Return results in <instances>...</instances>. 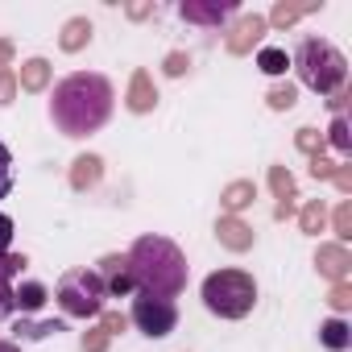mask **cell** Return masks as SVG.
<instances>
[{"instance_id":"1","label":"cell","mask_w":352,"mask_h":352,"mask_svg":"<svg viewBox=\"0 0 352 352\" xmlns=\"http://www.w3.org/2000/svg\"><path fill=\"white\" fill-rule=\"evenodd\" d=\"M112 83L104 75H91V71H75L67 75L58 87H54V100H50V116L54 124L67 133V137H87L96 129L108 124L112 116Z\"/></svg>"},{"instance_id":"2","label":"cell","mask_w":352,"mask_h":352,"mask_svg":"<svg viewBox=\"0 0 352 352\" xmlns=\"http://www.w3.org/2000/svg\"><path fill=\"white\" fill-rule=\"evenodd\" d=\"M124 261H129V278H133V286H141V294L174 298L187 290V257L166 236H137Z\"/></svg>"},{"instance_id":"3","label":"cell","mask_w":352,"mask_h":352,"mask_svg":"<svg viewBox=\"0 0 352 352\" xmlns=\"http://www.w3.org/2000/svg\"><path fill=\"white\" fill-rule=\"evenodd\" d=\"M294 71H298V79L311 91L336 96L344 87V79H348V58L331 42H323V38H302V46L294 54Z\"/></svg>"},{"instance_id":"4","label":"cell","mask_w":352,"mask_h":352,"mask_svg":"<svg viewBox=\"0 0 352 352\" xmlns=\"http://www.w3.org/2000/svg\"><path fill=\"white\" fill-rule=\"evenodd\" d=\"M257 302V282L245 270H216L204 278V307L220 319H245Z\"/></svg>"},{"instance_id":"5","label":"cell","mask_w":352,"mask_h":352,"mask_svg":"<svg viewBox=\"0 0 352 352\" xmlns=\"http://www.w3.org/2000/svg\"><path fill=\"white\" fill-rule=\"evenodd\" d=\"M104 282L96 278V270H71L58 282V307L75 319H96L104 311Z\"/></svg>"},{"instance_id":"6","label":"cell","mask_w":352,"mask_h":352,"mask_svg":"<svg viewBox=\"0 0 352 352\" xmlns=\"http://www.w3.org/2000/svg\"><path fill=\"white\" fill-rule=\"evenodd\" d=\"M133 323L145 336L162 340V336H170L174 327H179V307H174L170 298H157V294H137L133 298Z\"/></svg>"},{"instance_id":"7","label":"cell","mask_w":352,"mask_h":352,"mask_svg":"<svg viewBox=\"0 0 352 352\" xmlns=\"http://www.w3.org/2000/svg\"><path fill=\"white\" fill-rule=\"evenodd\" d=\"M236 13V0H212V5H204V0H183L179 5V17L183 21H195V25H224L228 17Z\"/></svg>"},{"instance_id":"8","label":"cell","mask_w":352,"mask_h":352,"mask_svg":"<svg viewBox=\"0 0 352 352\" xmlns=\"http://www.w3.org/2000/svg\"><path fill=\"white\" fill-rule=\"evenodd\" d=\"M96 278L104 282V294H112V298H120V294H129V290H133L129 261H124V257H116V253H108V257L96 265Z\"/></svg>"},{"instance_id":"9","label":"cell","mask_w":352,"mask_h":352,"mask_svg":"<svg viewBox=\"0 0 352 352\" xmlns=\"http://www.w3.org/2000/svg\"><path fill=\"white\" fill-rule=\"evenodd\" d=\"M270 187H274V195H278V208H274V216L278 220H286V216H294V174L286 170V166H270Z\"/></svg>"},{"instance_id":"10","label":"cell","mask_w":352,"mask_h":352,"mask_svg":"<svg viewBox=\"0 0 352 352\" xmlns=\"http://www.w3.org/2000/svg\"><path fill=\"white\" fill-rule=\"evenodd\" d=\"M216 236H220V245L232 249V253H249V249H253V228H249L241 216H224V220L216 224Z\"/></svg>"},{"instance_id":"11","label":"cell","mask_w":352,"mask_h":352,"mask_svg":"<svg viewBox=\"0 0 352 352\" xmlns=\"http://www.w3.org/2000/svg\"><path fill=\"white\" fill-rule=\"evenodd\" d=\"M315 265H319V274H323V278L344 282V278H348V270H352V257H348V249H344V245H319Z\"/></svg>"},{"instance_id":"12","label":"cell","mask_w":352,"mask_h":352,"mask_svg":"<svg viewBox=\"0 0 352 352\" xmlns=\"http://www.w3.org/2000/svg\"><path fill=\"white\" fill-rule=\"evenodd\" d=\"M261 34H265V17L253 13V17H245V21L228 34V50H232V54H249V50L261 42Z\"/></svg>"},{"instance_id":"13","label":"cell","mask_w":352,"mask_h":352,"mask_svg":"<svg viewBox=\"0 0 352 352\" xmlns=\"http://www.w3.org/2000/svg\"><path fill=\"white\" fill-rule=\"evenodd\" d=\"M157 104V87L149 79V71H133L129 79V112H153Z\"/></svg>"},{"instance_id":"14","label":"cell","mask_w":352,"mask_h":352,"mask_svg":"<svg viewBox=\"0 0 352 352\" xmlns=\"http://www.w3.org/2000/svg\"><path fill=\"white\" fill-rule=\"evenodd\" d=\"M21 265H25L21 253H5V257H0V315L13 311V278L21 274Z\"/></svg>"},{"instance_id":"15","label":"cell","mask_w":352,"mask_h":352,"mask_svg":"<svg viewBox=\"0 0 352 352\" xmlns=\"http://www.w3.org/2000/svg\"><path fill=\"white\" fill-rule=\"evenodd\" d=\"M100 174H104V162H100L96 153H83V157H75V166H71V187H75V191H87V187L100 183Z\"/></svg>"},{"instance_id":"16","label":"cell","mask_w":352,"mask_h":352,"mask_svg":"<svg viewBox=\"0 0 352 352\" xmlns=\"http://www.w3.org/2000/svg\"><path fill=\"white\" fill-rule=\"evenodd\" d=\"M253 199H257V187H253L249 179L228 183V187H224V195H220V204H224V212H228V216H241Z\"/></svg>"},{"instance_id":"17","label":"cell","mask_w":352,"mask_h":352,"mask_svg":"<svg viewBox=\"0 0 352 352\" xmlns=\"http://www.w3.org/2000/svg\"><path fill=\"white\" fill-rule=\"evenodd\" d=\"M91 42V21L87 17H71L67 25H63V38H58V46L67 50V54H75V50H83Z\"/></svg>"},{"instance_id":"18","label":"cell","mask_w":352,"mask_h":352,"mask_svg":"<svg viewBox=\"0 0 352 352\" xmlns=\"http://www.w3.org/2000/svg\"><path fill=\"white\" fill-rule=\"evenodd\" d=\"M17 83H21V91H46V83H50V63H46V58H30V63H21Z\"/></svg>"},{"instance_id":"19","label":"cell","mask_w":352,"mask_h":352,"mask_svg":"<svg viewBox=\"0 0 352 352\" xmlns=\"http://www.w3.org/2000/svg\"><path fill=\"white\" fill-rule=\"evenodd\" d=\"M42 302H46V286H42V282H25V286L13 290V307H21V319H25L30 311H38Z\"/></svg>"},{"instance_id":"20","label":"cell","mask_w":352,"mask_h":352,"mask_svg":"<svg viewBox=\"0 0 352 352\" xmlns=\"http://www.w3.org/2000/svg\"><path fill=\"white\" fill-rule=\"evenodd\" d=\"M319 340H323L331 352H344V348L352 344V327H348L344 319H327V323L319 327Z\"/></svg>"},{"instance_id":"21","label":"cell","mask_w":352,"mask_h":352,"mask_svg":"<svg viewBox=\"0 0 352 352\" xmlns=\"http://www.w3.org/2000/svg\"><path fill=\"white\" fill-rule=\"evenodd\" d=\"M307 13H319V5H286V0H278L265 25H282V30H286V25H294L298 17H307Z\"/></svg>"},{"instance_id":"22","label":"cell","mask_w":352,"mask_h":352,"mask_svg":"<svg viewBox=\"0 0 352 352\" xmlns=\"http://www.w3.org/2000/svg\"><path fill=\"white\" fill-rule=\"evenodd\" d=\"M298 224H302V232L319 236V232H323V224H327V204H323V199H311V204L298 212Z\"/></svg>"},{"instance_id":"23","label":"cell","mask_w":352,"mask_h":352,"mask_svg":"<svg viewBox=\"0 0 352 352\" xmlns=\"http://www.w3.org/2000/svg\"><path fill=\"white\" fill-rule=\"evenodd\" d=\"M257 67H261L265 75H286L290 58H286V50H278V46H265V50L257 54Z\"/></svg>"},{"instance_id":"24","label":"cell","mask_w":352,"mask_h":352,"mask_svg":"<svg viewBox=\"0 0 352 352\" xmlns=\"http://www.w3.org/2000/svg\"><path fill=\"white\" fill-rule=\"evenodd\" d=\"M17 336H25V340H46V336H54V331H63V323L58 319H46V323H30V319H17V327H13Z\"/></svg>"},{"instance_id":"25","label":"cell","mask_w":352,"mask_h":352,"mask_svg":"<svg viewBox=\"0 0 352 352\" xmlns=\"http://www.w3.org/2000/svg\"><path fill=\"white\" fill-rule=\"evenodd\" d=\"M265 100H270V108H274V112H290V108H294V100H298V91H294L290 83H278Z\"/></svg>"},{"instance_id":"26","label":"cell","mask_w":352,"mask_h":352,"mask_svg":"<svg viewBox=\"0 0 352 352\" xmlns=\"http://www.w3.org/2000/svg\"><path fill=\"white\" fill-rule=\"evenodd\" d=\"M331 224H336V236H340V241H348V236H352V199H340V208H336Z\"/></svg>"},{"instance_id":"27","label":"cell","mask_w":352,"mask_h":352,"mask_svg":"<svg viewBox=\"0 0 352 352\" xmlns=\"http://www.w3.org/2000/svg\"><path fill=\"white\" fill-rule=\"evenodd\" d=\"M13 191V153H9V145L0 141V199H5Z\"/></svg>"},{"instance_id":"28","label":"cell","mask_w":352,"mask_h":352,"mask_svg":"<svg viewBox=\"0 0 352 352\" xmlns=\"http://www.w3.org/2000/svg\"><path fill=\"white\" fill-rule=\"evenodd\" d=\"M294 145H298L302 153L315 157V153H323V133H315V129H298V133H294Z\"/></svg>"},{"instance_id":"29","label":"cell","mask_w":352,"mask_h":352,"mask_svg":"<svg viewBox=\"0 0 352 352\" xmlns=\"http://www.w3.org/2000/svg\"><path fill=\"white\" fill-rule=\"evenodd\" d=\"M327 137H331V145H336L340 153H348V149H352V133H348V120H344V116H336V120H331V133H327Z\"/></svg>"},{"instance_id":"30","label":"cell","mask_w":352,"mask_h":352,"mask_svg":"<svg viewBox=\"0 0 352 352\" xmlns=\"http://www.w3.org/2000/svg\"><path fill=\"white\" fill-rule=\"evenodd\" d=\"M327 302H331L336 311H348V307H352V286H348V282H336L331 294H327Z\"/></svg>"},{"instance_id":"31","label":"cell","mask_w":352,"mask_h":352,"mask_svg":"<svg viewBox=\"0 0 352 352\" xmlns=\"http://www.w3.org/2000/svg\"><path fill=\"white\" fill-rule=\"evenodd\" d=\"M13 96H17V75L9 67H0V104H13Z\"/></svg>"},{"instance_id":"32","label":"cell","mask_w":352,"mask_h":352,"mask_svg":"<svg viewBox=\"0 0 352 352\" xmlns=\"http://www.w3.org/2000/svg\"><path fill=\"white\" fill-rule=\"evenodd\" d=\"M108 340H112V336H108L104 327H91V331L83 336V352H104V348H108Z\"/></svg>"},{"instance_id":"33","label":"cell","mask_w":352,"mask_h":352,"mask_svg":"<svg viewBox=\"0 0 352 352\" xmlns=\"http://www.w3.org/2000/svg\"><path fill=\"white\" fill-rule=\"evenodd\" d=\"M100 327H104L108 336H116V331H124V315H120V311H100Z\"/></svg>"},{"instance_id":"34","label":"cell","mask_w":352,"mask_h":352,"mask_svg":"<svg viewBox=\"0 0 352 352\" xmlns=\"http://www.w3.org/2000/svg\"><path fill=\"white\" fill-rule=\"evenodd\" d=\"M191 67V58L183 54V50H174V54H166V75H183Z\"/></svg>"},{"instance_id":"35","label":"cell","mask_w":352,"mask_h":352,"mask_svg":"<svg viewBox=\"0 0 352 352\" xmlns=\"http://www.w3.org/2000/svg\"><path fill=\"white\" fill-rule=\"evenodd\" d=\"M311 174H315V179H331V174H336V162H327L323 153H315V157H311Z\"/></svg>"},{"instance_id":"36","label":"cell","mask_w":352,"mask_h":352,"mask_svg":"<svg viewBox=\"0 0 352 352\" xmlns=\"http://www.w3.org/2000/svg\"><path fill=\"white\" fill-rule=\"evenodd\" d=\"M9 245H13V220H9L5 212H0V257L9 253Z\"/></svg>"},{"instance_id":"37","label":"cell","mask_w":352,"mask_h":352,"mask_svg":"<svg viewBox=\"0 0 352 352\" xmlns=\"http://www.w3.org/2000/svg\"><path fill=\"white\" fill-rule=\"evenodd\" d=\"M331 183H336V187H340V191L348 195V191H352V166H336V174H331Z\"/></svg>"},{"instance_id":"38","label":"cell","mask_w":352,"mask_h":352,"mask_svg":"<svg viewBox=\"0 0 352 352\" xmlns=\"http://www.w3.org/2000/svg\"><path fill=\"white\" fill-rule=\"evenodd\" d=\"M9 63H13V42L0 38V67H9Z\"/></svg>"},{"instance_id":"39","label":"cell","mask_w":352,"mask_h":352,"mask_svg":"<svg viewBox=\"0 0 352 352\" xmlns=\"http://www.w3.org/2000/svg\"><path fill=\"white\" fill-rule=\"evenodd\" d=\"M149 13H153L149 5H129V17H149Z\"/></svg>"},{"instance_id":"40","label":"cell","mask_w":352,"mask_h":352,"mask_svg":"<svg viewBox=\"0 0 352 352\" xmlns=\"http://www.w3.org/2000/svg\"><path fill=\"white\" fill-rule=\"evenodd\" d=\"M0 352H21L17 344H9V340H0Z\"/></svg>"}]
</instances>
